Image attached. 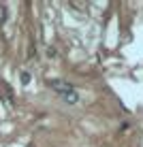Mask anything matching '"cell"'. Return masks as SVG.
Returning a JSON list of instances; mask_svg holds the SVG:
<instances>
[{
	"mask_svg": "<svg viewBox=\"0 0 143 147\" xmlns=\"http://www.w3.org/2000/svg\"><path fill=\"white\" fill-rule=\"evenodd\" d=\"M47 85L54 90L58 96H62V94H66V92H70V90H75L73 85L68 83V81H64V79H47Z\"/></svg>",
	"mask_w": 143,
	"mask_h": 147,
	"instance_id": "obj_1",
	"label": "cell"
},
{
	"mask_svg": "<svg viewBox=\"0 0 143 147\" xmlns=\"http://www.w3.org/2000/svg\"><path fill=\"white\" fill-rule=\"evenodd\" d=\"M60 98H62V100H64L66 105H77L81 96H79V92H77V90H70V92H66V94H62V96H60Z\"/></svg>",
	"mask_w": 143,
	"mask_h": 147,
	"instance_id": "obj_2",
	"label": "cell"
},
{
	"mask_svg": "<svg viewBox=\"0 0 143 147\" xmlns=\"http://www.w3.org/2000/svg\"><path fill=\"white\" fill-rule=\"evenodd\" d=\"M19 81H22L24 85H28L30 81H32V75H30L28 70H22V75H19Z\"/></svg>",
	"mask_w": 143,
	"mask_h": 147,
	"instance_id": "obj_3",
	"label": "cell"
},
{
	"mask_svg": "<svg viewBox=\"0 0 143 147\" xmlns=\"http://www.w3.org/2000/svg\"><path fill=\"white\" fill-rule=\"evenodd\" d=\"M47 58L56 60V58H58V49H56V47H47Z\"/></svg>",
	"mask_w": 143,
	"mask_h": 147,
	"instance_id": "obj_4",
	"label": "cell"
},
{
	"mask_svg": "<svg viewBox=\"0 0 143 147\" xmlns=\"http://www.w3.org/2000/svg\"><path fill=\"white\" fill-rule=\"evenodd\" d=\"M28 58H30V60H37V49H34V45H30V49H28Z\"/></svg>",
	"mask_w": 143,
	"mask_h": 147,
	"instance_id": "obj_5",
	"label": "cell"
},
{
	"mask_svg": "<svg viewBox=\"0 0 143 147\" xmlns=\"http://www.w3.org/2000/svg\"><path fill=\"white\" fill-rule=\"evenodd\" d=\"M128 128H130V124H128V121H122V124H120V132H126Z\"/></svg>",
	"mask_w": 143,
	"mask_h": 147,
	"instance_id": "obj_6",
	"label": "cell"
}]
</instances>
